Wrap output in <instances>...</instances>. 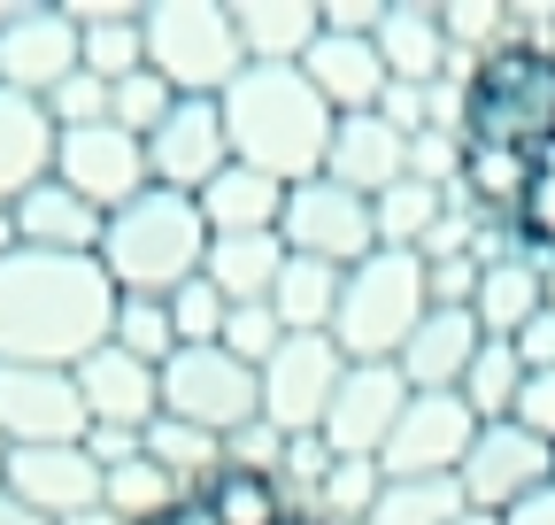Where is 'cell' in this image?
Here are the masks:
<instances>
[{
	"label": "cell",
	"instance_id": "cell-1",
	"mask_svg": "<svg viewBox=\"0 0 555 525\" xmlns=\"http://www.w3.org/2000/svg\"><path fill=\"white\" fill-rule=\"evenodd\" d=\"M116 333V286L101 255H39L16 247L0 262V363H62L78 371Z\"/></svg>",
	"mask_w": 555,
	"mask_h": 525
},
{
	"label": "cell",
	"instance_id": "cell-2",
	"mask_svg": "<svg viewBox=\"0 0 555 525\" xmlns=\"http://www.w3.org/2000/svg\"><path fill=\"white\" fill-rule=\"evenodd\" d=\"M224 108V140H232V163L278 178V185H301V178H324V148H332V108L317 101V86L278 62H247V71L217 93Z\"/></svg>",
	"mask_w": 555,
	"mask_h": 525
},
{
	"label": "cell",
	"instance_id": "cell-3",
	"mask_svg": "<svg viewBox=\"0 0 555 525\" xmlns=\"http://www.w3.org/2000/svg\"><path fill=\"white\" fill-rule=\"evenodd\" d=\"M208 262V225L193 209V193H163L147 185L139 202H124L101 232V271L116 294H155L170 302L185 279H201Z\"/></svg>",
	"mask_w": 555,
	"mask_h": 525
},
{
	"label": "cell",
	"instance_id": "cell-4",
	"mask_svg": "<svg viewBox=\"0 0 555 525\" xmlns=\"http://www.w3.org/2000/svg\"><path fill=\"white\" fill-rule=\"evenodd\" d=\"M433 294H425V255H363L339 279V309H332V341L347 363H393L409 348V333L425 324Z\"/></svg>",
	"mask_w": 555,
	"mask_h": 525
},
{
	"label": "cell",
	"instance_id": "cell-5",
	"mask_svg": "<svg viewBox=\"0 0 555 525\" xmlns=\"http://www.w3.org/2000/svg\"><path fill=\"white\" fill-rule=\"evenodd\" d=\"M139 31H147V71L178 101H217L247 71L232 9L217 0H155V9H139Z\"/></svg>",
	"mask_w": 555,
	"mask_h": 525
},
{
	"label": "cell",
	"instance_id": "cell-6",
	"mask_svg": "<svg viewBox=\"0 0 555 525\" xmlns=\"http://www.w3.org/2000/svg\"><path fill=\"white\" fill-rule=\"evenodd\" d=\"M163 418L232 440L240 425L262 418V379H255L232 348H217V341H208V348H178V356L163 363Z\"/></svg>",
	"mask_w": 555,
	"mask_h": 525
},
{
	"label": "cell",
	"instance_id": "cell-7",
	"mask_svg": "<svg viewBox=\"0 0 555 525\" xmlns=\"http://www.w3.org/2000/svg\"><path fill=\"white\" fill-rule=\"evenodd\" d=\"M255 379H262V425L301 440V433H324V410L347 379V356H339L332 333H286Z\"/></svg>",
	"mask_w": 555,
	"mask_h": 525
},
{
	"label": "cell",
	"instance_id": "cell-8",
	"mask_svg": "<svg viewBox=\"0 0 555 525\" xmlns=\"http://www.w3.org/2000/svg\"><path fill=\"white\" fill-rule=\"evenodd\" d=\"M278 240H286V255L332 262V271H356L363 255H378L371 202H363V193H347V185H332V178H301V185H286V217H278Z\"/></svg>",
	"mask_w": 555,
	"mask_h": 525
},
{
	"label": "cell",
	"instance_id": "cell-9",
	"mask_svg": "<svg viewBox=\"0 0 555 525\" xmlns=\"http://www.w3.org/2000/svg\"><path fill=\"white\" fill-rule=\"evenodd\" d=\"M93 433L78 371L62 363H0V440L9 448H78Z\"/></svg>",
	"mask_w": 555,
	"mask_h": 525
},
{
	"label": "cell",
	"instance_id": "cell-10",
	"mask_svg": "<svg viewBox=\"0 0 555 525\" xmlns=\"http://www.w3.org/2000/svg\"><path fill=\"white\" fill-rule=\"evenodd\" d=\"M455 487H463V502H470L478 517H509L525 495L555 487V448L532 440V433L509 425V418H502V425H478V440H470V456H463Z\"/></svg>",
	"mask_w": 555,
	"mask_h": 525
},
{
	"label": "cell",
	"instance_id": "cell-11",
	"mask_svg": "<svg viewBox=\"0 0 555 525\" xmlns=\"http://www.w3.org/2000/svg\"><path fill=\"white\" fill-rule=\"evenodd\" d=\"M54 178L93 202L101 217H116L124 202H139L155 178H147V140H131L116 124H86V131H54Z\"/></svg>",
	"mask_w": 555,
	"mask_h": 525
},
{
	"label": "cell",
	"instance_id": "cell-12",
	"mask_svg": "<svg viewBox=\"0 0 555 525\" xmlns=\"http://www.w3.org/2000/svg\"><path fill=\"white\" fill-rule=\"evenodd\" d=\"M470 440H478V418L463 410V394H409L401 425L378 448V472L386 479H455Z\"/></svg>",
	"mask_w": 555,
	"mask_h": 525
},
{
	"label": "cell",
	"instance_id": "cell-13",
	"mask_svg": "<svg viewBox=\"0 0 555 525\" xmlns=\"http://www.w3.org/2000/svg\"><path fill=\"white\" fill-rule=\"evenodd\" d=\"M401 410H409L401 363H347L332 410H324V448L332 456H356V464H378V448L401 425Z\"/></svg>",
	"mask_w": 555,
	"mask_h": 525
},
{
	"label": "cell",
	"instance_id": "cell-14",
	"mask_svg": "<svg viewBox=\"0 0 555 525\" xmlns=\"http://www.w3.org/2000/svg\"><path fill=\"white\" fill-rule=\"evenodd\" d=\"M78 71V16L69 9H9L0 0V86L47 101Z\"/></svg>",
	"mask_w": 555,
	"mask_h": 525
},
{
	"label": "cell",
	"instance_id": "cell-15",
	"mask_svg": "<svg viewBox=\"0 0 555 525\" xmlns=\"http://www.w3.org/2000/svg\"><path fill=\"white\" fill-rule=\"evenodd\" d=\"M224 163H232V140H224V108L217 101H178L147 131V178L163 193H201Z\"/></svg>",
	"mask_w": 555,
	"mask_h": 525
},
{
	"label": "cell",
	"instance_id": "cell-16",
	"mask_svg": "<svg viewBox=\"0 0 555 525\" xmlns=\"http://www.w3.org/2000/svg\"><path fill=\"white\" fill-rule=\"evenodd\" d=\"M0 487L24 495L39 517L69 525V517H86L101 510V464H93V448H9V472H0Z\"/></svg>",
	"mask_w": 555,
	"mask_h": 525
},
{
	"label": "cell",
	"instance_id": "cell-17",
	"mask_svg": "<svg viewBox=\"0 0 555 525\" xmlns=\"http://www.w3.org/2000/svg\"><path fill=\"white\" fill-rule=\"evenodd\" d=\"M78 394H86V418L101 433H147L163 418V371L139 363V356H124L116 341L78 363Z\"/></svg>",
	"mask_w": 555,
	"mask_h": 525
},
{
	"label": "cell",
	"instance_id": "cell-18",
	"mask_svg": "<svg viewBox=\"0 0 555 525\" xmlns=\"http://www.w3.org/2000/svg\"><path fill=\"white\" fill-rule=\"evenodd\" d=\"M301 78L317 86V101L332 116H371L386 101V86H393L386 62H378V47L356 39V31H317V47L301 54Z\"/></svg>",
	"mask_w": 555,
	"mask_h": 525
},
{
	"label": "cell",
	"instance_id": "cell-19",
	"mask_svg": "<svg viewBox=\"0 0 555 525\" xmlns=\"http://www.w3.org/2000/svg\"><path fill=\"white\" fill-rule=\"evenodd\" d=\"M324 178L347 185V193H363V202H378L386 185L409 178V140L371 108V116H339L332 124V148H324Z\"/></svg>",
	"mask_w": 555,
	"mask_h": 525
},
{
	"label": "cell",
	"instance_id": "cell-20",
	"mask_svg": "<svg viewBox=\"0 0 555 525\" xmlns=\"http://www.w3.org/2000/svg\"><path fill=\"white\" fill-rule=\"evenodd\" d=\"M371 47H378V62H386L393 86H440L455 71V47L440 31V0H386Z\"/></svg>",
	"mask_w": 555,
	"mask_h": 525
},
{
	"label": "cell",
	"instance_id": "cell-21",
	"mask_svg": "<svg viewBox=\"0 0 555 525\" xmlns=\"http://www.w3.org/2000/svg\"><path fill=\"white\" fill-rule=\"evenodd\" d=\"M478 317L470 309H425V324L409 333V348L393 356L401 363V379H409V394H455L463 386V371H470V356H478Z\"/></svg>",
	"mask_w": 555,
	"mask_h": 525
},
{
	"label": "cell",
	"instance_id": "cell-22",
	"mask_svg": "<svg viewBox=\"0 0 555 525\" xmlns=\"http://www.w3.org/2000/svg\"><path fill=\"white\" fill-rule=\"evenodd\" d=\"M9 217H16V240L39 255H101V232H108V217L93 202H78L62 178H39Z\"/></svg>",
	"mask_w": 555,
	"mask_h": 525
},
{
	"label": "cell",
	"instance_id": "cell-23",
	"mask_svg": "<svg viewBox=\"0 0 555 525\" xmlns=\"http://www.w3.org/2000/svg\"><path fill=\"white\" fill-rule=\"evenodd\" d=\"M39 178H54V116L47 101L0 86V209H16Z\"/></svg>",
	"mask_w": 555,
	"mask_h": 525
},
{
	"label": "cell",
	"instance_id": "cell-24",
	"mask_svg": "<svg viewBox=\"0 0 555 525\" xmlns=\"http://www.w3.org/2000/svg\"><path fill=\"white\" fill-rule=\"evenodd\" d=\"M193 209L208 225V240H240V232H278V217H286V185L247 170V163H224L217 178H208L193 193Z\"/></svg>",
	"mask_w": 555,
	"mask_h": 525
},
{
	"label": "cell",
	"instance_id": "cell-25",
	"mask_svg": "<svg viewBox=\"0 0 555 525\" xmlns=\"http://www.w3.org/2000/svg\"><path fill=\"white\" fill-rule=\"evenodd\" d=\"M232 31H240L247 62L294 71V62L317 47V31H324V9H317V0H232Z\"/></svg>",
	"mask_w": 555,
	"mask_h": 525
},
{
	"label": "cell",
	"instance_id": "cell-26",
	"mask_svg": "<svg viewBox=\"0 0 555 525\" xmlns=\"http://www.w3.org/2000/svg\"><path fill=\"white\" fill-rule=\"evenodd\" d=\"M540 309H547V279H540L532 255H502V262H486V271H478L470 317H478L486 341H517Z\"/></svg>",
	"mask_w": 555,
	"mask_h": 525
},
{
	"label": "cell",
	"instance_id": "cell-27",
	"mask_svg": "<svg viewBox=\"0 0 555 525\" xmlns=\"http://www.w3.org/2000/svg\"><path fill=\"white\" fill-rule=\"evenodd\" d=\"M193 495L155 464L147 448H131V456H116V464H101V510L116 517V525H163L170 510H185Z\"/></svg>",
	"mask_w": 555,
	"mask_h": 525
},
{
	"label": "cell",
	"instance_id": "cell-28",
	"mask_svg": "<svg viewBox=\"0 0 555 525\" xmlns=\"http://www.w3.org/2000/svg\"><path fill=\"white\" fill-rule=\"evenodd\" d=\"M532 155L540 148H509V140H470L463 148V178H455V193L478 209V217H517V202H525V178H532Z\"/></svg>",
	"mask_w": 555,
	"mask_h": 525
},
{
	"label": "cell",
	"instance_id": "cell-29",
	"mask_svg": "<svg viewBox=\"0 0 555 525\" xmlns=\"http://www.w3.org/2000/svg\"><path fill=\"white\" fill-rule=\"evenodd\" d=\"M278 271H286V240L278 232H240V240H208V262H201V279L217 286L232 309L240 302H270Z\"/></svg>",
	"mask_w": 555,
	"mask_h": 525
},
{
	"label": "cell",
	"instance_id": "cell-30",
	"mask_svg": "<svg viewBox=\"0 0 555 525\" xmlns=\"http://www.w3.org/2000/svg\"><path fill=\"white\" fill-rule=\"evenodd\" d=\"M69 16H78V71H93L101 86H124L131 71H147L139 9H69Z\"/></svg>",
	"mask_w": 555,
	"mask_h": 525
},
{
	"label": "cell",
	"instance_id": "cell-31",
	"mask_svg": "<svg viewBox=\"0 0 555 525\" xmlns=\"http://www.w3.org/2000/svg\"><path fill=\"white\" fill-rule=\"evenodd\" d=\"M193 502H201L208 525H294V502H286V487H278V472H240V464H224Z\"/></svg>",
	"mask_w": 555,
	"mask_h": 525
},
{
	"label": "cell",
	"instance_id": "cell-32",
	"mask_svg": "<svg viewBox=\"0 0 555 525\" xmlns=\"http://www.w3.org/2000/svg\"><path fill=\"white\" fill-rule=\"evenodd\" d=\"M339 279L332 262H309V255H286V271L270 286V317L286 333H332V309H339Z\"/></svg>",
	"mask_w": 555,
	"mask_h": 525
},
{
	"label": "cell",
	"instance_id": "cell-33",
	"mask_svg": "<svg viewBox=\"0 0 555 525\" xmlns=\"http://www.w3.org/2000/svg\"><path fill=\"white\" fill-rule=\"evenodd\" d=\"M440 217H448V193H440V185H416V178L386 185L378 202H371L378 247H393V255H425V240H433V225H440Z\"/></svg>",
	"mask_w": 555,
	"mask_h": 525
},
{
	"label": "cell",
	"instance_id": "cell-34",
	"mask_svg": "<svg viewBox=\"0 0 555 525\" xmlns=\"http://www.w3.org/2000/svg\"><path fill=\"white\" fill-rule=\"evenodd\" d=\"M139 448H147V456H155V464H163L185 495H201L208 479L224 472V440H217V433H201V425H178V418H155Z\"/></svg>",
	"mask_w": 555,
	"mask_h": 525
},
{
	"label": "cell",
	"instance_id": "cell-35",
	"mask_svg": "<svg viewBox=\"0 0 555 525\" xmlns=\"http://www.w3.org/2000/svg\"><path fill=\"white\" fill-rule=\"evenodd\" d=\"M517 386H525V363H517V348L509 341H478V356H470V371H463V410L478 418V425H502L509 410H517Z\"/></svg>",
	"mask_w": 555,
	"mask_h": 525
},
{
	"label": "cell",
	"instance_id": "cell-36",
	"mask_svg": "<svg viewBox=\"0 0 555 525\" xmlns=\"http://www.w3.org/2000/svg\"><path fill=\"white\" fill-rule=\"evenodd\" d=\"M470 502L455 479H386L371 502V525H455Z\"/></svg>",
	"mask_w": 555,
	"mask_h": 525
},
{
	"label": "cell",
	"instance_id": "cell-37",
	"mask_svg": "<svg viewBox=\"0 0 555 525\" xmlns=\"http://www.w3.org/2000/svg\"><path fill=\"white\" fill-rule=\"evenodd\" d=\"M124 356H139V363H170L178 356V324H170V302H155V294H116V333H108Z\"/></svg>",
	"mask_w": 555,
	"mask_h": 525
},
{
	"label": "cell",
	"instance_id": "cell-38",
	"mask_svg": "<svg viewBox=\"0 0 555 525\" xmlns=\"http://www.w3.org/2000/svg\"><path fill=\"white\" fill-rule=\"evenodd\" d=\"M440 31H448L455 62H470V71H478L486 54L509 47V9H502V0H440Z\"/></svg>",
	"mask_w": 555,
	"mask_h": 525
},
{
	"label": "cell",
	"instance_id": "cell-39",
	"mask_svg": "<svg viewBox=\"0 0 555 525\" xmlns=\"http://www.w3.org/2000/svg\"><path fill=\"white\" fill-rule=\"evenodd\" d=\"M517 240L525 255H555V140L532 155V178H525V202H517Z\"/></svg>",
	"mask_w": 555,
	"mask_h": 525
},
{
	"label": "cell",
	"instance_id": "cell-40",
	"mask_svg": "<svg viewBox=\"0 0 555 525\" xmlns=\"http://www.w3.org/2000/svg\"><path fill=\"white\" fill-rule=\"evenodd\" d=\"M170 108H178V93H170L155 71H131L124 86H108V124L131 131V140H147V131H155Z\"/></svg>",
	"mask_w": 555,
	"mask_h": 525
},
{
	"label": "cell",
	"instance_id": "cell-41",
	"mask_svg": "<svg viewBox=\"0 0 555 525\" xmlns=\"http://www.w3.org/2000/svg\"><path fill=\"white\" fill-rule=\"evenodd\" d=\"M224 317H232V302L208 286V279H185L178 294H170V324H178V348H208V341H224Z\"/></svg>",
	"mask_w": 555,
	"mask_h": 525
},
{
	"label": "cell",
	"instance_id": "cell-42",
	"mask_svg": "<svg viewBox=\"0 0 555 525\" xmlns=\"http://www.w3.org/2000/svg\"><path fill=\"white\" fill-rule=\"evenodd\" d=\"M278 341H286V324L270 317V302H240V309L224 317V341H217V348H232L247 371H262V363L278 356Z\"/></svg>",
	"mask_w": 555,
	"mask_h": 525
},
{
	"label": "cell",
	"instance_id": "cell-43",
	"mask_svg": "<svg viewBox=\"0 0 555 525\" xmlns=\"http://www.w3.org/2000/svg\"><path fill=\"white\" fill-rule=\"evenodd\" d=\"M339 464V456L324 448V433H301V440H286V464H278V487H286V502H294V517L317 502V487H324V472Z\"/></svg>",
	"mask_w": 555,
	"mask_h": 525
},
{
	"label": "cell",
	"instance_id": "cell-44",
	"mask_svg": "<svg viewBox=\"0 0 555 525\" xmlns=\"http://www.w3.org/2000/svg\"><path fill=\"white\" fill-rule=\"evenodd\" d=\"M47 116H54V131H86V124H108V86H101L93 71H69V78L47 93Z\"/></svg>",
	"mask_w": 555,
	"mask_h": 525
},
{
	"label": "cell",
	"instance_id": "cell-45",
	"mask_svg": "<svg viewBox=\"0 0 555 525\" xmlns=\"http://www.w3.org/2000/svg\"><path fill=\"white\" fill-rule=\"evenodd\" d=\"M463 148H470V140H455V131H433V124H425V131L409 140V178L455 193V178H463Z\"/></svg>",
	"mask_w": 555,
	"mask_h": 525
},
{
	"label": "cell",
	"instance_id": "cell-46",
	"mask_svg": "<svg viewBox=\"0 0 555 525\" xmlns=\"http://www.w3.org/2000/svg\"><path fill=\"white\" fill-rule=\"evenodd\" d=\"M224 464H240V472H278V464H286V433H278V425H240L232 440H224Z\"/></svg>",
	"mask_w": 555,
	"mask_h": 525
},
{
	"label": "cell",
	"instance_id": "cell-47",
	"mask_svg": "<svg viewBox=\"0 0 555 525\" xmlns=\"http://www.w3.org/2000/svg\"><path fill=\"white\" fill-rule=\"evenodd\" d=\"M509 425H525L532 440H547V448H555V371H525V386H517V410H509Z\"/></svg>",
	"mask_w": 555,
	"mask_h": 525
},
{
	"label": "cell",
	"instance_id": "cell-48",
	"mask_svg": "<svg viewBox=\"0 0 555 525\" xmlns=\"http://www.w3.org/2000/svg\"><path fill=\"white\" fill-rule=\"evenodd\" d=\"M509 348H517V363H525V371H555V309H540Z\"/></svg>",
	"mask_w": 555,
	"mask_h": 525
},
{
	"label": "cell",
	"instance_id": "cell-49",
	"mask_svg": "<svg viewBox=\"0 0 555 525\" xmlns=\"http://www.w3.org/2000/svg\"><path fill=\"white\" fill-rule=\"evenodd\" d=\"M378 116H386V124L401 131V140H416V131H425V86H386Z\"/></svg>",
	"mask_w": 555,
	"mask_h": 525
},
{
	"label": "cell",
	"instance_id": "cell-50",
	"mask_svg": "<svg viewBox=\"0 0 555 525\" xmlns=\"http://www.w3.org/2000/svg\"><path fill=\"white\" fill-rule=\"evenodd\" d=\"M378 16H386V0H332V9H324V31H356V39H371Z\"/></svg>",
	"mask_w": 555,
	"mask_h": 525
},
{
	"label": "cell",
	"instance_id": "cell-51",
	"mask_svg": "<svg viewBox=\"0 0 555 525\" xmlns=\"http://www.w3.org/2000/svg\"><path fill=\"white\" fill-rule=\"evenodd\" d=\"M502 525H555V487H540V495H525Z\"/></svg>",
	"mask_w": 555,
	"mask_h": 525
},
{
	"label": "cell",
	"instance_id": "cell-52",
	"mask_svg": "<svg viewBox=\"0 0 555 525\" xmlns=\"http://www.w3.org/2000/svg\"><path fill=\"white\" fill-rule=\"evenodd\" d=\"M0 525H54V517H39L24 495H9V487H0Z\"/></svg>",
	"mask_w": 555,
	"mask_h": 525
},
{
	"label": "cell",
	"instance_id": "cell-53",
	"mask_svg": "<svg viewBox=\"0 0 555 525\" xmlns=\"http://www.w3.org/2000/svg\"><path fill=\"white\" fill-rule=\"evenodd\" d=\"M16 247H24V240H16V217H9V209H0V262H9Z\"/></svg>",
	"mask_w": 555,
	"mask_h": 525
},
{
	"label": "cell",
	"instance_id": "cell-54",
	"mask_svg": "<svg viewBox=\"0 0 555 525\" xmlns=\"http://www.w3.org/2000/svg\"><path fill=\"white\" fill-rule=\"evenodd\" d=\"M163 525H208V517H201V502H185V510H170Z\"/></svg>",
	"mask_w": 555,
	"mask_h": 525
},
{
	"label": "cell",
	"instance_id": "cell-55",
	"mask_svg": "<svg viewBox=\"0 0 555 525\" xmlns=\"http://www.w3.org/2000/svg\"><path fill=\"white\" fill-rule=\"evenodd\" d=\"M69 525H116V517L108 510H86V517H69Z\"/></svg>",
	"mask_w": 555,
	"mask_h": 525
},
{
	"label": "cell",
	"instance_id": "cell-56",
	"mask_svg": "<svg viewBox=\"0 0 555 525\" xmlns=\"http://www.w3.org/2000/svg\"><path fill=\"white\" fill-rule=\"evenodd\" d=\"M455 525H502V517H478V510H463V517H455Z\"/></svg>",
	"mask_w": 555,
	"mask_h": 525
},
{
	"label": "cell",
	"instance_id": "cell-57",
	"mask_svg": "<svg viewBox=\"0 0 555 525\" xmlns=\"http://www.w3.org/2000/svg\"><path fill=\"white\" fill-rule=\"evenodd\" d=\"M0 472H9V440H0Z\"/></svg>",
	"mask_w": 555,
	"mask_h": 525
},
{
	"label": "cell",
	"instance_id": "cell-58",
	"mask_svg": "<svg viewBox=\"0 0 555 525\" xmlns=\"http://www.w3.org/2000/svg\"><path fill=\"white\" fill-rule=\"evenodd\" d=\"M294 525H309V517H294Z\"/></svg>",
	"mask_w": 555,
	"mask_h": 525
}]
</instances>
